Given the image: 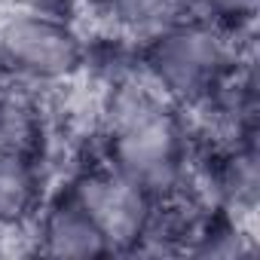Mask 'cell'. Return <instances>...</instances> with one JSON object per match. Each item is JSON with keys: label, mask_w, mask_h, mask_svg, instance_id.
Listing matches in <instances>:
<instances>
[{"label": "cell", "mask_w": 260, "mask_h": 260, "mask_svg": "<svg viewBox=\"0 0 260 260\" xmlns=\"http://www.w3.org/2000/svg\"><path fill=\"white\" fill-rule=\"evenodd\" d=\"M43 205V175L37 156L0 150V230L28 226Z\"/></svg>", "instance_id": "obj_6"}, {"label": "cell", "mask_w": 260, "mask_h": 260, "mask_svg": "<svg viewBox=\"0 0 260 260\" xmlns=\"http://www.w3.org/2000/svg\"><path fill=\"white\" fill-rule=\"evenodd\" d=\"M7 13H43V16H68L74 0H0Z\"/></svg>", "instance_id": "obj_10"}, {"label": "cell", "mask_w": 260, "mask_h": 260, "mask_svg": "<svg viewBox=\"0 0 260 260\" xmlns=\"http://www.w3.org/2000/svg\"><path fill=\"white\" fill-rule=\"evenodd\" d=\"M34 239H37V251L49 257H104L110 254L104 233L68 190H61L58 196L40 205L34 217Z\"/></svg>", "instance_id": "obj_5"}, {"label": "cell", "mask_w": 260, "mask_h": 260, "mask_svg": "<svg viewBox=\"0 0 260 260\" xmlns=\"http://www.w3.org/2000/svg\"><path fill=\"white\" fill-rule=\"evenodd\" d=\"M43 144V110L25 83L0 80V150L37 156Z\"/></svg>", "instance_id": "obj_7"}, {"label": "cell", "mask_w": 260, "mask_h": 260, "mask_svg": "<svg viewBox=\"0 0 260 260\" xmlns=\"http://www.w3.org/2000/svg\"><path fill=\"white\" fill-rule=\"evenodd\" d=\"M98 4L119 34L141 43L187 16V0H98Z\"/></svg>", "instance_id": "obj_8"}, {"label": "cell", "mask_w": 260, "mask_h": 260, "mask_svg": "<svg viewBox=\"0 0 260 260\" xmlns=\"http://www.w3.org/2000/svg\"><path fill=\"white\" fill-rule=\"evenodd\" d=\"M104 159L156 199L181 190L190 169V128L175 101L144 77H119L101 101Z\"/></svg>", "instance_id": "obj_1"}, {"label": "cell", "mask_w": 260, "mask_h": 260, "mask_svg": "<svg viewBox=\"0 0 260 260\" xmlns=\"http://www.w3.org/2000/svg\"><path fill=\"white\" fill-rule=\"evenodd\" d=\"M64 190L98 223V230L104 233V239L110 245V254H119V251L125 254L135 248V242L141 239V233L150 220V211L156 205L153 193H147L141 184H135L107 159L83 166L68 181Z\"/></svg>", "instance_id": "obj_4"}, {"label": "cell", "mask_w": 260, "mask_h": 260, "mask_svg": "<svg viewBox=\"0 0 260 260\" xmlns=\"http://www.w3.org/2000/svg\"><path fill=\"white\" fill-rule=\"evenodd\" d=\"M239 61L236 34L199 19L181 16L141 46L144 80L178 107H196Z\"/></svg>", "instance_id": "obj_2"}, {"label": "cell", "mask_w": 260, "mask_h": 260, "mask_svg": "<svg viewBox=\"0 0 260 260\" xmlns=\"http://www.w3.org/2000/svg\"><path fill=\"white\" fill-rule=\"evenodd\" d=\"M187 13L208 19L233 34H239L245 25L257 16V0H187Z\"/></svg>", "instance_id": "obj_9"}, {"label": "cell", "mask_w": 260, "mask_h": 260, "mask_svg": "<svg viewBox=\"0 0 260 260\" xmlns=\"http://www.w3.org/2000/svg\"><path fill=\"white\" fill-rule=\"evenodd\" d=\"M86 64V43L68 16L7 13L0 19V68L25 86L74 80Z\"/></svg>", "instance_id": "obj_3"}]
</instances>
